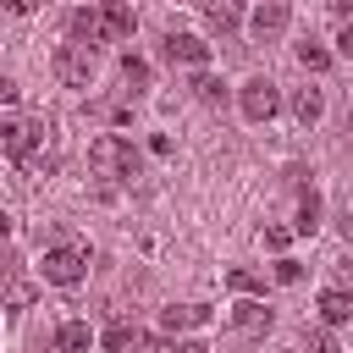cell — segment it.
I'll return each instance as SVG.
<instances>
[{"instance_id":"cell-32","label":"cell","mask_w":353,"mask_h":353,"mask_svg":"<svg viewBox=\"0 0 353 353\" xmlns=\"http://www.w3.org/2000/svg\"><path fill=\"white\" fill-rule=\"evenodd\" d=\"M176 353H210V347H204V342H182Z\"/></svg>"},{"instance_id":"cell-22","label":"cell","mask_w":353,"mask_h":353,"mask_svg":"<svg viewBox=\"0 0 353 353\" xmlns=\"http://www.w3.org/2000/svg\"><path fill=\"white\" fill-rule=\"evenodd\" d=\"M276 281H281V287H298V281H303V265H298V259H276Z\"/></svg>"},{"instance_id":"cell-15","label":"cell","mask_w":353,"mask_h":353,"mask_svg":"<svg viewBox=\"0 0 353 353\" xmlns=\"http://www.w3.org/2000/svg\"><path fill=\"white\" fill-rule=\"evenodd\" d=\"M292 116H298L303 127H314V121L325 116V99H320V88H298V94H292Z\"/></svg>"},{"instance_id":"cell-27","label":"cell","mask_w":353,"mask_h":353,"mask_svg":"<svg viewBox=\"0 0 353 353\" xmlns=\"http://www.w3.org/2000/svg\"><path fill=\"white\" fill-rule=\"evenodd\" d=\"M0 6H6L11 17H33V11H39V0H0Z\"/></svg>"},{"instance_id":"cell-7","label":"cell","mask_w":353,"mask_h":353,"mask_svg":"<svg viewBox=\"0 0 353 353\" xmlns=\"http://www.w3.org/2000/svg\"><path fill=\"white\" fill-rule=\"evenodd\" d=\"M66 33H72V44L94 50V44L105 39V22H99V11H94V6H77V11L66 17Z\"/></svg>"},{"instance_id":"cell-2","label":"cell","mask_w":353,"mask_h":353,"mask_svg":"<svg viewBox=\"0 0 353 353\" xmlns=\"http://www.w3.org/2000/svg\"><path fill=\"white\" fill-rule=\"evenodd\" d=\"M88 276V254L77 248V243H55L50 254H44V281L50 287H77Z\"/></svg>"},{"instance_id":"cell-12","label":"cell","mask_w":353,"mask_h":353,"mask_svg":"<svg viewBox=\"0 0 353 353\" xmlns=\"http://www.w3.org/2000/svg\"><path fill=\"white\" fill-rule=\"evenodd\" d=\"M199 11L210 17L215 33H232V28L243 22V0H199Z\"/></svg>"},{"instance_id":"cell-1","label":"cell","mask_w":353,"mask_h":353,"mask_svg":"<svg viewBox=\"0 0 353 353\" xmlns=\"http://www.w3.org/2000/svg\"><path fill=\"white\" fill-rule=\"evenodd\" d=\"M88 165H94V176L127 182V176H138L143 154H138V149H132L127 138H116V132H99V138H94V149H88Z\"/></svg>"},{"instance_id":"cell-16","label":"cell","mask_w":353,"mask_h":353,"mask_svg":"<svg viewBox=\"0 0 353 353\" xmlns=\"http://www.w3.org/2000/svg\"><path fill=\"white\" fill-rule=\"evenodd\" d=\"M55 347H61V353H88V325H83V320H66V325L55 331Z\"/></svg>"},{"instance_id":"cell-4","label":"cell","mask_w":353,"mask_h":353,"mask_svg":"<svg viewBox=\"0 0 353 353\" xmlns=\"http://www.w3.org/2000/svg\"><path fill=\"white\" fill-rule=\"evenodd\" d=\"M237 105H243V116H248V121H270V116L281 110V94H276V83H270V77H248V83L237 88Z\"/></svg>"},{"instance_id":"cell-5","label":"cell","mask_w":353,"mask_h":353,"mask_svg":"<svg viewBox=\"0 0 353 353\" xmlns=\"http://www.w3.org/2000/svg\"><path fill=\"white\" fill-rule=\"evenodd\" d=\"M50 66H55V77H61V83L88 88V77H94V50H83V44H61Z\"/></svg>"},{"instance_id":"cell-21","label":"cell","mask_w":353,"mask_h":353,"mask_svg":"<svg viewBox=\"0 0 353 353\" xmlns=\"http://www.w3.org/2000/svg\"><path fill=\"white\" fill-rule=\"evenodd\" d=\"M226 287H232V292H265V276H254V270H226Z\"/></svg>"},{"instance_id":"cell-18","label":"cell","mask_w":353,"mask_h":353,"mask_svg":"<svg viewBox=\"0 0 353 353\" xmlns=\"http://www.w3.org/2000/svg\"><path fill=\"white\" fill-rule=\"evenodd\" d=\"M193 94H199L204 105H221V99H226V83H221L215 72H199V77H193Z\"/></svg>"},{"instance_id":"cell-3","label":"cell","mask_w":353,"mask_h":353,"mask_svg":"<svg viewBox=\"0 0 353 353\" xmlns=\"http://www.w3.org/2000/svg\"><path fill=\"white\" fill-rule=\"evenodd\" d=\"M39 138H44V127H39L33 116H11V121L0 127V154H11L17 165H28V160L39 154Z\"/></svg>"},{"instance_id":"cell-26","label":"cell","mask_w":353,"mask_h":353,"mask_svg":"<svg viewBox=\"0 0 353 353\" xmlns=\"http://www.w3.org/2000/svg\"><path fill=\"white\" fill-rule=\"evenodd\" d=\"M336 55L353 61V22H342V33H336Z\"/></svg>"},{"instance_id":"cell-28","label":"cell","mask_w":353,"mask_h":353,"mask_svg":"<svg viewBox=\"0 0 353 353\" xmlns=\"http://www.w3.org/2000/svg\"><path fill=\"white\" fill-rule=\"evenodd\" d=\"M6 298H11V303H17V309H22V303H33V287H28V281H17V287H11V292H6Z\"/></svg>"},{"instance_id":"cell-8","label":"cell","mask_w":353,"mask_h":353,"mask_svg":"<svg viewBox=\"0 0 353 353\" xmlns=\"http://www.w3.org/2000/svg\"><path fill=\"white\" fill-rule=\"evenodd\" d=\"M165 61H182V66H199V72H204L210 44H204V39H193V33H165Z\"/></svg>"},{"instance_id":"cell-14","label":"cell","mask_w":353,"mask_h":353,"mask_svg":"<svg viewBox=\"0 0 353 353\" xmlns=\"http://www.w3.org/2000/svg\"><path fill=\"white\" fill-rule=\"evenodd\" d=\"M320 215H325V204H320V193L309 188V193L298 199V221H292V232H298V237H314V232H320Z\"/></svg>"},{"instance_id":"cell-19","label":"cell","mask_w":353,"mask_h":353,"mask_svg":"<svg viewBox=\"0 0 353 353\" xmlns=\"http://www.w3.org/2000/svg\"><path fill=\"white\" fill-rule=\"evenodd\" d=\"M298 61H303L309 72H325V66H331V50L314 44V39H303V44H298Z\"/></svg>"},{"instance_id":"cell-23","label":"cell","mask_w":353,"mask_h":353,"mask_svg":"<svg viewBox=\"0 0 353 353\" xmlns=\"http://www.w3.org/2000/svg\"><path fill=\"white\" fill-rule=\"evenodd\" d=\"M309 353H342V347H336V336H331V325L309 331Z\"/></svg>"},{"instance_id":"cell-10","label":"cell","mask_w":353,"mask_h":353,"mask_svg":"<svg viewBox=\"0 0 353 353\" xmlns=\"http://www.w3.org/2000/svg\"><path fill=\"white\" fill-rule=\"evenodd\" d=\"M314 309H320V325H347V320H353V292H342V287H325Z\"/></svg>"},{"instance_id":"cell-30","label":"cell","mask_w":353,"mask_h":353,"mask_svg":"<svg viewBox=\"0 0 353 353\" xmlns=\"http://www.w3.org/2000/svg\"><path fill=\"white\" fill-rule=\"evenodd\" d=\"M331 11H336L342 22H353V0H331Z\"/></svg>"},{"instance_id":"cell-9","label":"cell","mask_w":353,"mask_h":353,"mask_svg":"<svg viewBox=\"0 0 353 353\" xmlns=\"http://www.w3.org/2000/svg\"><path fill=\"white\" fill-rule=\"evenodd\" d=\"M232 325H237L243 336H265V331L276 325V314H270L259 298H248V303H237V309H232Z\"/></svg>"},{"instance_id":"cell-11","label":"cell","mask_w":353,"mask_h":353,"mask_svg":"<svg viewBox=\"0 0 353 353\" xmlns=\"http://www.w3.org/2000/svg\"><path fill=\"white\" fill-rule=\"evenodd\" d=\"M204 320H210V303H171V309L160 314L165 331H193V325H204Z\"/></svg>"},{"instance_id":"cell-25","label":"cell","mask_w":353,"mask_h":353,"mask_svg":"<svg viewBox=\"0 0 353 353\" xmlns=\"http://www.w3.org/2000/svg\"><path fill=\"white\" fill-rule=\"evenodd\" d=\"M11 287H17V259L0 254V292H11Z\"/></svg>"},{"instance_id":"cell-13","label":"cell","mask_w":353,"mask_h":353,"mask_svg":"<svg viewBox=\"0 0 353 353\" xmlns=\"http://www.w3.org/2000/svg\"><path fill=\"white\" fill-rule=\"evenodd\" d=\"M99 22H105V39H132V6L127 0H105Z\"/></svg>"},{"instance_id":"cell-6","label":"cell","mask_w":353,"mask_h":353,"mask_svg":"<svg viewBox=\"0 0 353 353\" xmlns=\"http://www.w3.org/2000/svg\"><path fill=\"white\" fill-rule=\"evenodd\" d=\"M281 28H287V0H259L248 17V33L259 44H270V39H281Z\"/></svg>"},{"instance_id":"cell-17","label":"cell","mask_w":353,"mask_h":353,"mask_svg":"<svg viewBox=\"0 0 353 353\" xmlns=\"http://www.w3.org/2000/svg\"><path fill=\"white\" fill-rule=\"evenodd\" d=\"M99 342H105V353H127V347H149V342H143V331H132V325H110V331H105Z\"/></svg>"},{"instance_id":"cell-20","label":"cell","mask_w":353,"mask_h":353,"mask_svg":"<svg viewBox=\"0 0 353 353\" xmlns=\"http://www.w3.org/2000/svg\"><path fill=\"white\" fill-rule=\"evenodd\" d=\"M121 77H127V83H132V88H149V61H143V55H132V50H127V55H121Z\"/></svg>"},{"instance_id":"cell-24","label":"cell","mask_w":353,"mask_h":353,"mask_svg":"<svg viewBox=\"0 0 353 353\" xmlns=\"http://www.w3.org/2000/svg\"><path fill=\"white\" fill-rule=\"evenodd\" d=\"M287 243H292V226H265V248H276V254H281Z\"/></svg>"},{"instance_id":"cell-31","label":"cell","mask_w":353,"mask_h":353,"mask_svg":"<svg viewBox=\"0 0 353 353\" xmlns=\"http://www.w3.org/2000/svg\"><path fill=\"white\" fill-rule=\"evenodd\" d=\"M6 237H11V215L0 210V243H6Z\"/></svg>"},{"instance_id":"cell-29","label":"cell","mask_w":353,"mask_h":353,"mask_svg":"<svg viewBox=\"0 0 353 353\" xmlns=\"http://www.w3.org/2000/svg\"><path fill=\"white\" fill-rule=\"evenodd\" d=\"M11 99H17V83H11L6 72H0V105H11Z\"/></svg>"}]
</instances>
